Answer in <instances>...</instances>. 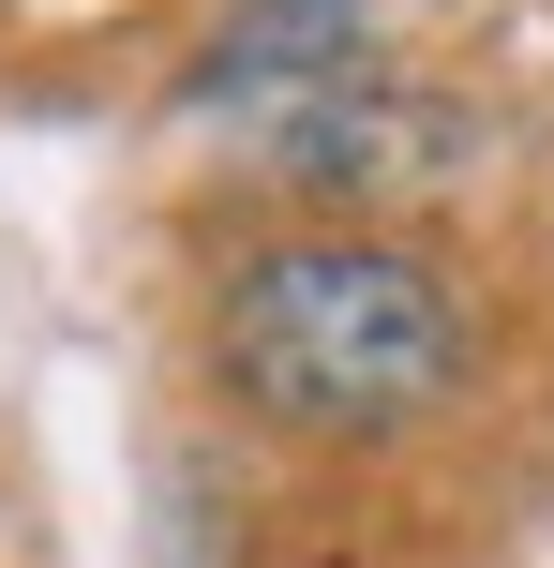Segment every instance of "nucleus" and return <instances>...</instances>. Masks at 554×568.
<instances>
[{
  "mask_svg": "<svg viewBox=\"0 0 554 568\" xmlns=\"http://www.w3.org/2000/svg\"><path fill=\"white\" fill-rule=\"evenodd\" d=\"M225 389L255 419L360 449V434H405L465 389V300L450 270H420L405 240H270L225 284Z\"/></svg>",
  "mask_w": 554,
  "mask_h": 568,
  "instance_id": "f257e3e1",
  "label": "nucleus"
}]
</instances>
